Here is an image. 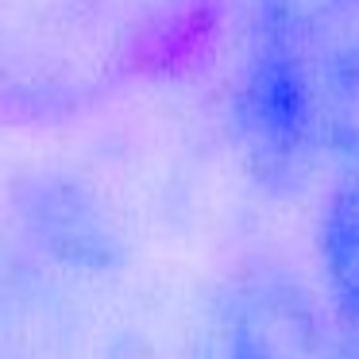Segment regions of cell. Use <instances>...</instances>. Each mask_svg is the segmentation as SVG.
Returning <instances> with one entry per match:
<instances>
[{"label": "cell", "instance_id": "cell-1", "mask_svg": "<svg viewBox=\"0 0 359 359\" xmlns=\"http://www.w3.org/2000/svg\"><path fill=\"white\" fill-rule=\"evenodd\" d=\"M220 0H4L8 116L62 120L178 66Z\"/></svg>", "mask_w": 359, "mask_h": 359}, {"label": "cell", "instance_id": "cell-2", "mask_svg": "<svg viewBox=\"0 0 359 359\" xmlns=\"http://www.w3.org/2000/svg\"><path fill=\"white\" fill-rule=\"evenodd\" d=\"M325 320L297 271L251 259L220 278L197 328L194 359H320Z\"/></svg>", "mask_w": 359, "mask_h": 359}, {"label": "cell", "instance_id": "cell-3", "mask_svg": "<svg viewBox=\"0 0 359 359\" xmlns=\"http://www.w3.org/2000/svg\"><path fill=\"white\" fill-rule=\"evenodd\" d=\"M12 224L27 259L74 278H116L132 263L124 220L81 174L32 166L12 186Z\"/></svg>", "mask_w": 359, "mask_h": 359}, {"label": "cell", "instance_id": "cell-4", "mask_svg": "<svg viewBox=\"0 0 359 359\" xmlns=\"http://www.w3.org/2000/svg\"><path fill=\"white\" fill-rule=\"evenodd\" d=\"M320 274L344 320L359 325V163L340 166L317 220Z\"/></svg>", "mask_w": 359, "mask_h": 359}, {"label": "cell", "instance_id": "cell-5", "mask_svg": "<svg viewBox=\"0 0 359 359\" xmlns=\"http://www.w3.org/2000/svg\"><path fill=\"white\" fill-rule=\"evenodd\" d=\"M355 8L359 0H243V43L302 50Z\"/></svg>", "mask_w": 359, "mask_h": 359}, {"label": "cell", "instance_id": "cell-6", "mask_svg": "<svg viewBox=\"0 0 359 359\" xmlns=\"http://www.w3.org/2000/svg\"><path fill=\"white\" fill-rule=\"evenodd\" d=\"M328 359H359V325H351V320H348V332L332 344Z\"/></svg>", "mask_w": 359, "mask_h": 359}]
</instances>
